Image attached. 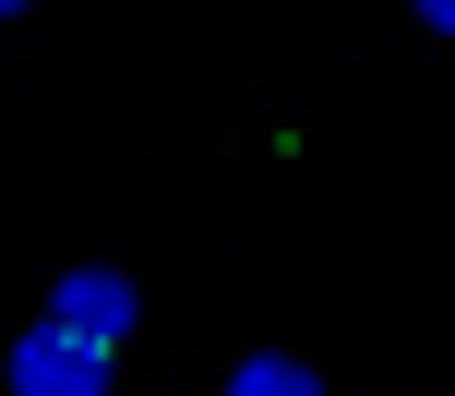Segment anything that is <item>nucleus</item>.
<instances>
[{"instance_id":"obj_4","label":"nucleus","mask_w":455,"mask_h":396,"mask_svg":"<svg viewBox=\"0 0 455 396\" xmlns=\"http://www.w3.org/2000/svg\"><path fill=\"white\" fill-rule=\"evenodd\" d=\"M419 12H432V24H455V0H419Z\"/></svg>"},{"instance_id":"obj_1","label":"nucleus","mask_w":455,"mask_h":396,"mask_svg":"<svg viewBox=\"0 0 455 396\" xmlns=\"http://www.w3.org/2000/svg\"><path fill=\"white\" fill-rule=\"evenodd\" d=\"M12 396H108V349L72 325H24L12 336Z\"/></svg>"},{"instance_id":"obj_5","label":"nucleus","mask_w":455,"mask_h":396,"mask_svg":"<svg viewBox=\"0 0 455 396\" xmlns=\"http://www.w3.org/2000/svg\"><path fill=\"white\" fill-rule=\"evenodd\" d=\"M12 12H36V0H0V24H12Z\"/></svg>"},{"instance_id":"obj_3","label":"nucleus","mask_w":455,"mask_h":396,"mask_svg":"<svg viewBox=\"0 0 455 396\" xmlns=\"http://www.w3.org/2000/svg\"><path fill=\"white\" fill-rule=\"evenodd\" d=\"M228 396H323V384H312V360L264 349V360H240V384H228Z\"/></svg>"},{"instance_id":"obj_2","label":"nucleus","mask_w":455,"mask_h":396,"mask_svg":"<svg viewBox=\"0 0 455 396\" xmlns=\"http://www.w3.org/2000/svg\"><path fill=\"white\" fill-rule=\"evenodd\" d=\"M132 277H120V264H72L60 288H48V325H72V336H96V349H120V336H132Z\"/></svg>"}]
</instances>
